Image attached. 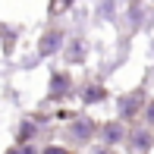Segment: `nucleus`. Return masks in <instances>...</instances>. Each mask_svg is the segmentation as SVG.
Segmentation results:
<instances>
[{
	"label": "nucleus",
	"instance_id": "nucleus-1",
	"mask_svg": "<svg viewBox=\"0 0 154 154\" xmlns=\"http://www.w3.org/2000/svg\"><path fill=\"white\" fill-rule=\"evenodd\" d=\"M72 0H54V10H63V6H69Z\"/></svg>",
	"mask_w": 154,
	"mask_h": 154
}]
</instances>
